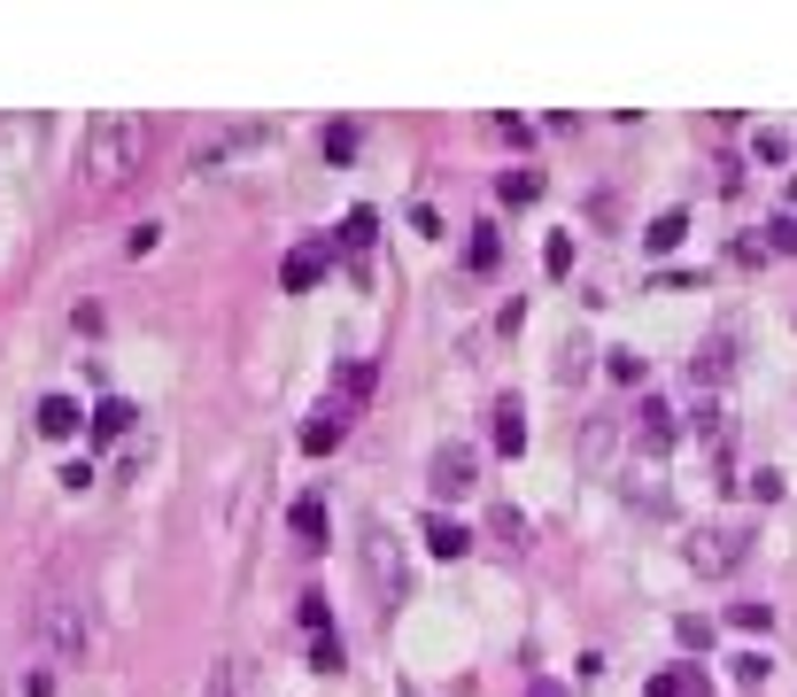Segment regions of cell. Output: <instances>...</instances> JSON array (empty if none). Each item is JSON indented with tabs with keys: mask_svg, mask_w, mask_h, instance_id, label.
<instances>
[{
	"mask_svg": "<svg viewBox=\"0 0 797 697\" xmlns=\"http://www.w3.org/2000/svg\"><path fill=\"white\" fill-rule=\"evenodd\" d=\"M728 667H736V683H744V690H759V683H767V651H744V659H728Z\"/></svg>",
	"mask_w": 797,
	"mask_h": 697,
	"instance_id": "obj_25",
	"label": "cell"
},
{
	"mask_svg": "<svg viewBox=\"0 0 797 697\" xmlns=\"http://www.w3.org/2000/svg\"><path fill=\"white\" fill-rule=\"evenodd\" d=\"M604 364H612V380H642V356H636V348H612Z\"/></svg>",
	"mask_w": 797,
	"mask_h": 697,
	"instance_id": "obj_31",
	"label": "cell"
},
{
	"mask_svg": "<svg viewBox=\"0 0 797 697\" xmlns=\"http://www.w3.org/2000/svg\"><path fill=\"white\" fill-rule=\"evenodd\" d=\"M295 534H303V542H325V534H333V512H325V497H303V504H295Z\"/></svg>",
	"mask_w": 797,
	"mask_h": 697,
	"instance_id": "obj_16",
	"label": "cell"
},
{
	"mask_svg": "<svg viewBox=\"0 0 797 697\" xmlns=\"http://www.w3.org/2000/svg\"><path fill=\"white\" fill-rule=\"evenodd\" d=\"M534 697H565V690H550V683H542V690H534Z\"/></svg>",
	"mask_w": 797,
	"mask_h": 697,
	"instance_id": "obj_34",
	"label": "cell"
},
{
	"mask_svg": "<svg viewBox=\"0 0 797 697\" xmlns=\"http://www.w3.org/2000/svg\"><path fill=\"white\" fill-rule=\"evenodd\" d=\"M132 419H140V411H132L125 395H109V403L94 411V434H101V442H117V434H132Z\"/></svg>",
	"mask_w": 797,
	"mask_h": 697,
	"instance_id": "obj_15",
	"label": "cell"
},
{
	"mask_svg": "<svg viewBox=\"0 0 797 697\" xmlns=\"http://www.w3.org/2000/svg\"><path fill=\"white\" fill-rule=\"evenodd\" d=\"M426 550H434V558H465V550H473V527H457V520L434 512V520H426Z\"/></svg>",
	"mask_w": 797,
	"mask_h": 697,
	"instance_id": "obj_13",
	"label": "cell"
},
{
	"mask_svg": "<svg viewBox=\"0 0 797 697\" xmlns=\"http://www.w3.org/2000/svg\"><path fill=\"white\" fill-rule=\"evenodd\" d=\"M140 164H148V125H140V117H94V125H86V156H78V171H86L94 194L125 186Z\"/></svg>",
	"mask_w": 797,
	"mask_h": 697,
	"instance_id": "obj_1",
	"label": "cell"
},
{
	"mask_svg": "<svg viewBox=\"0 0 797 697\" xmlns=\"http://www.w3.org/2000/svg\"><path fill=\"white\" fill-rule=\"evenodd\" d=\"M728 364H736V334H712V342L689 356V380H705V387H712V380H728Z\"/></svg>",
	"mask_w": 797,
	"mask_h": 697,
	"instance_id": "obj_12",
	"label": "cell"
},
{
	"mask_svg": "<svg viewBox=\"0 0 797 697\" xmlns=\"http://www.w3.org/2000/svg\"><path fill=\"white\" fill-rule=\"evenodd\" d=\"M681 233H689V209H666V217H658V225H650L642 240H650V248H673Z\"/></svg>",
	"mask_w": 797,
	"mask_h": 697,
	"instance_id": "obj_21",
	"label": "cell"
},
{
	"mask_svg": "<svg viewBox=\"0 0 797 697\" xmlns=\"http://www.w3.org/2000/svg\"><path fill=\"white\" fill-rule=\"evenodd\" d=\"M303 628H311V636H333V628H325V597H318V589L303 597Z\"/></svg>",
	"mask_w": 797,
	"mask_h": 697,
	"instance_id": "obj_32",
	"label": "cell"
},
{
	"mask_svg": "<svg viewBox=\"0 0 797 697\" xmlns=\"http://www.w3.org/2000/svg\"><path fill=\"white\" fill-rule=\"evenodd\" d=\"M636 450L642 458H666V450H673V411H666V403H642L636 411Z\"/></svg>",
	"mask_w": 797,
	"mask_h": 697,
	"instance_id": "obj_9",
	"label": "cell"
},
{
	"mask_svg": "<svg viewBox=\"0 0 797 697\" xmlns=\"http://www.w3.org/2000/svg\"><path fill=\"white\" fill-rule=\"evenodd\" d=\"M642 697H705V675H697V667H681V675H658Z\"/></svg>",
	"mask_w": 797,
	"mask_h": 697,
	"instance_id": "obj_18",
	"label": "cell"
},
{
	"mask_svg": "<svg viewBox=\"0 0 797 697\" xmlns=\"http://www.w3.org/2000/svg\"><path fill=\"white\" fill-rule=\"evenodd\" d=\"M581 372H589V348H581V342H565V356H558V380H565V387H573V380H581Z\"/></svg>",
	"mask_w": 797,
	"mask_h": 697,
	"instance_id": "obj_28",
	"label": "cell"
},
{
	"mask_svg": "<svg viewBox=\"0 0 797 697\" xmlns=\"http://www.w3.org/2000/svg\"><path fill=\"white\" fill-rule=\"evenodd\" d=\"M767 248H783V256H797V217H775V225H767Z\"/></svg>",
	"mask_w": 797,
	"mask_h": 697,
	"instance_id": "obj_29",
	"label": "cell"
},
{
	"mask_svg": "<svg viewBox=\"0 0 797 697\" xmlns=\"http://www.w3.org/2000/svg\"><path fill=\"white\" fill-rule=\"evenodd\" d=\"M364 573H372V589H380V597H403V589H411L403 542L387 534V520H372V534H364Z\"/></svg>",
	"mask_w": 797,
	"mask_h": 697,
	"instance_id": "obj_5",
	"label": "cell"
},
{
	"mask_svg": "<svg viewBox=\"0 0 797 697\" xmlns=\"http://www.w3.org/2000/svg\"><path fill=\"white\" fill-rule=\"evenodd\" d=\"M372 233H380V209H348V225H341V240H348V248H364Z\"/></svg>",
	"mask_w": 797,
	"mask_h": 697,
	"instance_id": "obj_23",
	"label": "cell"
},
{
	"mask_svg": "<svg viewBox=\"0 0 797 697\" xmlns=\"http://www.w3.org/2000/svg\"><path fill=\"white\" fill-rule=\"evenodd\" d=\"M311 667H325V675L341 667V644H333V636H318V644H311Z\"/></svg>",
	"mask_w": 797,
	"mask_h": 697,
	"instance_id": "obj_33",
	"label": "cell"
},
{
	"mask_svg": "<svg viewBox=\"0 0 797 697\" xmlns=\"http://www.w3.org/2000/svg\"><path fill=\"white\" fill-rule=\"evenodd\" d=\"M325 264H333V248H325V240H303V248H295L287 264H279V287H287V295L318 287V279H325Z\"/></svg>",
	"mask_w": 797,
	"mask_h": 697,
	"instance_id": "obj_8",
	"label": "cell"
},
{
	"mask_svg": "<svg viewBox=\"0 0 797 697\" xmlns=\"http://www.w3.org/2000/svg\"><path fill=\"white\" fill-rule=\"evenodd\" d=\"M201 697H240V659H217L209 683H201Z\"/></svg>",
	"mask_w": 797,
	"mask_h": 697,
	"instance_id": "obj_20",
	"label": "cell"
},
{
	"mask_svg": "<svg viewBox=\"0 0 797 697\" xmlns=\"http://www.w3.org/2000/svg\"><path fill=\"white\" fill-rule=\"evenodd\" d=\"M542 264H550V279H565V272H573V240H565V233H558V240H550V248H542Z\"/></svg>",
	"mask_w": 797,
	"mask_h": 697,
	"instance_id": "obj_27",
	"label": "cell"
},
{
	"mask_svg": "<svg viewBox=\"0 0 797 697\" xmlns=\"http://www.w3.org/2000/svg\"><path fill=\"white\" fill-rule=\"evenodd\" d=\"M325 156L348 164V156H356V125H333V132H325Z\"/></svg>",
	"mask_w": 797,
	"mask_h": 697,
	"instance_id": "obj_26",
	"label": "cell"
},
{
	"mask_svg": "<svg viewBox=\"0 0 797 697\" xmlns=\"http://www.w3.org/2000/svg\"><path fill=\"white\" fill-rule=\"evenodd\" d=\"M426 481H434V497H473L480 489V458L465 450V442H442L434 465H426Z\"/></svg>",
	"mask_w": 797,
	"mask_h": 697,
	"instance_id": "obj_6",
	"label": "cell"
},
{
	"mask_svg": "<svg viewBox=\"0 0 797 697\" xmlns=\"http://www.w3.org/2000/svg\"><path fill=\"white\" fill-rule=\"evenodd\" d=\"M248 148H272V125H264V117H248V125H217V132H201V140H194V156H186V171H194V178H209V171H225L233 156H248Z\"/></svg>",
	"mask_w": 797,
	"mask_h": 697,
	"instance_id": "obj_2",
	"label": "cell"
},
{
	"mask_svg": "<svg viewBox=\"0 0 797 697\" xmlns=\"http://www.w3.org/2000/svg\"><path fill=\"white\" fill-rule=\"evenodd\" d=\"M751 497H759V504H775V497H783V473H775V465H759V473H751Z\"/></svg>",
	"mask_w": 797,
	"mask_h": 697,
	"instance_id": "obj_30",
	"label": "cell"
},
{
	"mask_svg": "<svg viewBox=\"0 0 797 697\" xmlns=\"http://www.w3.org/2000/svg\"><path fill=\"white\" fill-rule=\"evenodd\" d=\"M372 387H380L372 356H348V364H341V380H333V395H341L348 411H364V403H372Z\"/></svg>",
	"mask_w": 797,
	"mask_h": 697,
	"instance_id": "obj_10",
	"label": "cell"
},
{
	"mask_svg": "<svg viewBox=\"0 0 797 697\" xmlns=\"http://www.w3.org/2000/svg\"><path fill=\"white\" fill-rule=\"evenodd\" d=\"M465 264H473V272H495V264H503V240H495V225H480V233H473Z\"/></svg>",
	"mask_w": 797,
	"mask_h": 697,
	"instance_id": "obj_19",
	"label": "cell"
},
{
	"mask_svg": "<svg viewBox=\"0 0 797 697\" xmlns=\"http://www.w3.org/2000/svg\"><path fill=\"white\" fill-rule=\"evenodd\" d=\"M39 644H47V659H55V667H78V659H86V644H94L86 605H70V597L39 605Z\"/></svg>",
	"mask_w": 797,
	"mask_h": 697,
	"instance_id": "obj_4",
	"label": "cell"
},
{
	"mask_svg": "<svg viewBox=\"0 0 797 697\" xmlns=\"http://www.w3.org/2000/svg\"><path fill=\"white\" fill-rule=\"evenodd\" d=\"M39 434H47V442H70V434H78V403H70V395H47V403H39Z\"/></svg>",
	"mask_w": 797,
	"mask_h": 697,
	"instance_id": "obj_14",
	"label": "cell"
},
{
	"mask_svg": "<svg viewBox=\"0 0 797 697\" xmlns=\"http://www.w3.org/2000/svg\"><path fill=\"white\" fill-rule=\"evenodd\" d=\"M604 450H612V419H604V411H597V419H589V426H581V458H604Z\"/></svg>",
	"mask_w": 797,
	"mask_h": 697,
	"instance_id": "obj_24",
	"label": "cell"
},
{
	"mask_svg": "<svg viewBox=\"0 0 797 697\" xmlns=\"http://www.w3.org/2000/svg\"><path fill=\"white\" fill-rule=\"evenodd\" d=\"M348 419H356V411H348L341 395H325L318 411H311V426H303V450H311V458H325V450H341V434H348Z\"/></svg>",
	"mask_w": 797,
	"mask_h": 697,
	"instance_id": "obj_7",
	"label": "cell"
},
{
	"mask_svg": "<svg viewBox=\"0 0 797 697\" xmlns=\"http://www.w3.org/2000/svg\"><path fill=\"white\" fill-rule=\"evenodd\" d=\"M488 419H495V450H503V458H519V450H527V411H519V395H495V411H488Z\"/></svg>",
	"mask_w": 797,
	"mask_h": 697,
	"instance_id": "obj_11",
	"label": "cell"
},
{
	"mask_svg": "<svg viewBox=\"0 0 797 697\" xmlns=\"http://www.w3.org/2000/svg\"><path fill=\"white\" fill-rule=\"evenodd\" d=\"M751 156H759V164H790V132H775V125H767V132L751 140Z\"/></svg>",
	"mask_w": 797,
	"mask_h": 697,
	"instance_id": "obj_22",
	"label": "cell"
},
{
	"mask_svg": "<svg viewBox=\"0 0 797 697\" xmlns=\"http://www.w3.org/2000/svg\"><path fill=\"white\" fill-rule=\"evenodd\" d=\"M495 194H503L511 209H527V202L542 194V171H503V178H495Z\"/></svg>",
	"mask_w": 797,
	"mask_h": 697,
	"instance_id": "obj_17",
	"label": "cell"
},
{
	"mask_svg": "<svg viewBox=\"0 0 797 697\" xmlns=\"http://www.w3.org/2000/svg\"><path fill=\"white\" fill-rule=\"evenodd\" d=\"M744 550H751V527H697V534L681 542V558H689V573H705V581H720V573H736V566H744Z\"/></svg>",
	"mask_w": 797,
	"mask_h": 697,
	"instance_id": "obj_3",
	"label": "cell"
}]
</instances>
